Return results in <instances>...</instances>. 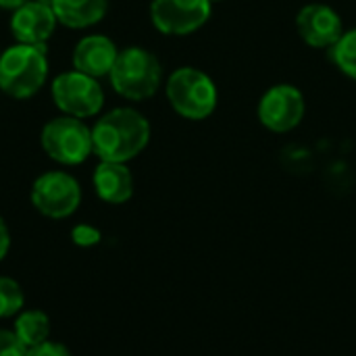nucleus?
Segmentation results:
<instances>
[{
  "label": "nucleus",
  "instance_id": "nucleus-1",
  "mask_svg": "<svg viewBox=\"0 0 356 356\" xmlns=\"http://www.w3.org/2000/svg\"><path fill=\"white\" fill-rule=\"evenodd\" d=\"M150 142L148 119L127 106L115 108L92 127L94 154L100 161L127 163L136 159Z\"/></svg>",
  "mask_w": 356,
  "mask_h": 356
},
{
  "label": "nucleus",
  "instance_id": "nucleus-2",
  "mask_svg": "<svg viewBox=\"0 0 356 356\" xmlns=\"http://www.w3.org/2000/svg\"><path fill=\"white\" fill-rule=\"evenodd\" d=\"M48 77L46 44H17L0 54V90L17 100L31 98Z\"/></svg>",
  "mask_w": 356,
  "mask_h": 356
},
{
  "label": "nucleus",
  "instance_id": "nucleus-3",
  "mask_svg": "<svg viewBox=\"0 0 356 356\" xmlns=\"http://www.w3.org/2000/svg\"><path fill=\"white\" fill-rule=\"evenodd\" d=\"M113 90L127 100H146L156 94L163 77L159 58L140 46L119 50V56L108 73Z\"/></svg>",
  "mask_w": 356,
  "mask_h": 356
},
{
  "label": "nucleus",
  "instance_id": "nucleus-4",
  "mask_svg": "<svg viewBox=\"0 0 356 356\" xmlns=\"http://www.w3.org/2000/svg\"><path fill=\"white\" fill-rule=\"evenodd\" d=\"M167 98L179 117L202 121L217 106V88L207 73L194 67H181L167 79Z\"/></svg>",
  "mask_w": 356,
  "mask_h": 356
},
{
  "label": "nucleus",
  "instance_id": "nucleus-5",
  "mask_svg": "<svg viewBox=\"0 0 356 356\" xmlns=\"http://www.w3.org/2000/svg\"><path fill=\"white\" fill-rule=\"evenodd\" d=\"M44 152L58 165H81L92 152V129L77 117H54L42 127Z\"/></svg>",
  "mask_w": 356,
  "mask_h": 356
},
{
  "label": "nucleus",
  "instance_id": "nucleus-6",
  "mask_svg": "<svg viewBox=\"0 0 356 356\" xmlns=\"http://www.w3.org/2000/svg\"><path fill=\"white\" fill-rule=\"evenodd\" d=\"M52 100L63 115L86 119L98 115L104 104V92L96 77L79 71H67L52 81Z\"/></svg>",
  "mask_w": 356,
  "mask_h": 356
},
{
  "label": "nucleus",
  "instance_id": "nucleus-7",
  "mask_svg": "<svg viewBox=\"0 0 356 356\" xmlns=\"http://www.w3.org/2000/svg\"><path fill=\"white\" fill-rule=\"evenodd\" d=\"M31 204L48 219H67L81 204V188L73 175L65 171H48L33 181Z\"/></svg>",
  "mask_w": 356,
  "mask_h": 356
},
{
  "label": "nucleus",
  "instance_id": "nucleus-8",
  "mask_svg": "<svg viewBox=\"0 0 356 356\" xmlns=\"http://www.w3.org/2000/svg\"><path fill=\"white\" fill-rule=\"evenodd\" d=\"M211 17V0H152L150 19L161 33L188 35Z\"/></svg>",
  "mask_w": 356,
  "mask_h": 356
},
{
  "label": "nucleus",
  "instance_id": "nucleus-9",
  "mask_svg": "<svg viewBox=\"0 0 356 356\" xmlns=\"http://www.w3.org/2000/svg\"><path fill=\"white\" fill-rule=\"evenodd\" d=\"M305 108L307 104L302 92L290 83H282L267 90L265 96L261 98L259 119L267 129L275 134H284L294 129L302 121Z\"/></svg>",
  "mask_w": 356,
  "mask_h": 356
},
{
  "label": "nucleus",
  "instance_id": "nucleus-10",
  "mask_svg": "<svg viewBox=\"0 0 356 356\" xmlns=\"http://www.w3.org/2000/svg\"><path fill=\"white\" fill-rule=\"evenodd\" d=\"M300 38L313 48H332L344 33L340 15L325 4H307L296 17Z\"/></svg>",
  "mask_w": 356,
  "mask_h": 356
},
{
  "label": "nucleus",
  "instance_id": "nucleus-11",
  "mask_svg": "<svg viewBox=\"0 0 356 356\" xmlns=\"http://www.w3.org/2000/svg\"><path fill=\"white\" fill-rule=\"evenodd\" d=\"M56 15L52 6L27 0L10 17V31L19 44H46L56 27Z\"/></svg>",
  "mask_w": 356,
  "mask_h": 356
},
{
  "label": "nucleus",
  "instance_id": "nucleus-12",
  "mask_svg": "<svg viewBox=\"0 0 356 356\" xmlns=\"http://www.w3.org/2000/svg\"><path fill=\"white\" fill-rule=\"evenodd\" d=\"M117 56H119V48L115 46V42L106 35L94 33L81 38L75 44L71 60L75 71L86 73L90 77H104L111 73Z\"/></svg>",
  "mask_w": 356,
  "mask_h": 356
},
{
  "label": "nucleus",
  "instance_id": "nucleus-13",
  "mask_svg": "<svg viewBox=\"0 0 356 356\" xmlns=\"http://www.w3.org/2000/svg\"><path fill=\"white\" fill-rule=\"evenodd\" d=\"M92 181L98 198L108 204H123L134 196V175L125 163L100 161Z\"/></svg>",
  "mask_w": 356,
  "mask_h": 356
},
{
  "label": "nucleus",
  "instance_id": "nucleus-14",
  "mask_svg": "<svg viewBox=\"0 0 356 356\" xmlns=\"http://www.w3.org/2000/svg\"><path fill=\"white\" fill-rule=\"evenodd\" d=\"M50 6L58 23L71 29H83L102 21L108 0H52Z\"/></svg>",
  "mask_w": 356,
  "mask_h": 356
},
{
  "label": "nucleus",
  "instance_id": "nucleus-15",
  "mask_svg": "<svg viewBox=\"0 0 356 356\" xmlns=\"http://www.w3.org/2000/svg\"><path fill=\"white\" fill-rule=\"evenodd\" d=\"M15 336L29 350L46 340H50V319L40 309H23L15 317Z\"/></svg>",
  "mask_w": 356,
  "mask_h": 356
},
{
  "label": "nucleus",
  "instance_id": "nucleus-16",
  "mask_svg": "<svg viewBox=\"0 0 356 356\" xmlns=\"http://www.w3.org/2000/svg\"><path fill=\"white\" fill-rule=\"evenodd\" d=\"M25 307V294L19 282L13 277L0 275V319L17 317Z\"/></svg>",
  "mask_w": 356,
  "mask_h": 356
},
{
  "label": "nucleus",
  "instance_id": "nucleus-17",
  "mask_svg": "<svg viewBox=\"0 0 356 356\" xmlns=\"http://www.w3.org/2000/svg\"><path fill=\"white\" fill-rule=\"evenodd\" d=\"M332 58L342 73L356 79V29L342 33V38L332 46Z\"/></svg>",
  "mask_w": 356,
  "mask_h": 356
},
{
  "label": "nucleus",
  "instance_id": "nucleus-18",
  "mask_svg": "<svg viewBox=\"0 0 356 356\" xmlns=\"http://www.w3.org/2000/svg\"><path fill=\"white\" fill-rule=\"evenodd\" d=\"M71 240H73L75 246L90 248V246H96L100 242V232L94 225L81 223V225H75L71 229Z\"/></svg>",
  "mask_w": 356,
  "mask_h": 356
},
{
  "label": "nucleus",
  "instance_id": "nucleus-19",
  "mask_svg": "<svg viewBox=\"0 0 356 356\" xmlns=\"http://www.w3.org/2000/svg\"><path fill=\"white\" fill-rule=\"evenodd\" d=\"M0 356H27V348L21 344L13 330L0 327Z\"/></svg>",
  "mask_w": 356,
  "mask_h": 356
},
{
  "label": "nucleus",
  "instance_id": "nucleus-20",
  "mask_svg": "<svg viewBox=\"0 0 356 356\" xmlns=\"http://www.w3.org/2000/svg\"><path fill=\"white\" fill-rule=\"evenodd\" d=\"M27 356H73V355H71V350H69L65 344H60V342H52V340H46V342H42V344H38V346L29 348V350H27Z\"/></svg>",
  "mask_w": 356,
  "mask_h": 356
},
{
  "label": "nucleus",
  "instance_id": "nucleus-21",
  "mask_svg": "<svg viewBox=\"0 0 356 356\" xmlns=\"http://www.w3.org/2000/svg\"><path fill=\"white\" fill-rule=\"evenodd\" d=\"M8 250H10V232H8L4 219L0 217V263L6 259Z\"/></svg>",
  "mask_w": 356,
  "mask_h": 356
},
{
  "label": "nucleus",
  "instance_id": "nucleus-22",
  "mask_svg": "<svg viewBox=\"0 0 356 356\" xmlns=\"http://www.w3.org/2000/svg\"><path fill=\"white\" fill-rule=\"evenodd\" d=\"M27 0H0V8H8V10H17L19 6H23Z\"/></svg>",
  "mask_w": 356,
  "mask_h": 356
},
{
  "label": "nucleus",
  "instance_id": "nucleus-23",
  "mask_svg": "<svg viewBox=\"0 0 356 356\" xmlns=\"http://www.w3.org/2000/svg\"><path fill=\"white\" fill-rule=\"evenodd\" d=\"M211 2H219V0H211Z\"/></svg>",
  "mask_w": 356,
  "mask_h": 356
}]
</instances>
